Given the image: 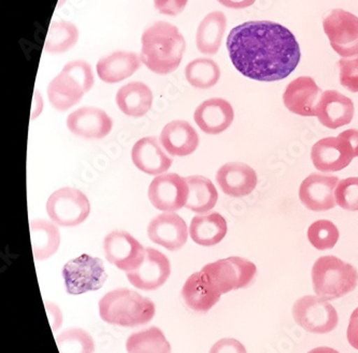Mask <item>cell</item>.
Segmentation results:
<instances>
[{
    "label": "cell",
    "mask_w": 358,
    "mask_h": 353,
    "mask_svg": "<svg viewBox=\"0 0 358 353\" xmlns=\"http://www.w3.org/2000/svg\"><path fill=\"white\" fill-rule=\"evenodd\" d=\"M171 273L169 259L157 249L147 247L143 262L138 269L126 273L128 280L140 290L153 291L165 285Z\"/></svg>",
    "instance_id": "cell-14"
},
{
    "label": "cell",
    "mask_w": 358,
    "mask_h": 353,
    "mask_svg": "<svg viewBox=\"0 0 358 353\" xmlns=\"http://www.w3.org/2000/svg\"><path fill=\"white\" fill-rule=\"evenodd\" d=\"M159 140L170 156H189L199 145L197 131L186 121H173L168 123L164 127Z\"/></svg>",
    "instance_id": "cell-23"
},
{
    "label": "cell",
    "mask_w": 358,
    "mask_h": 353,
    "mask_svg": "<svg viewBox=\"0 0 358 353\" xmlns=\"http://www.w3.org/2000/svg\"><path fill=\"white\" fill-rule=\"evenodd\" d=\"M189 235L200 246H215L223 241L227 234V223L219 213L199 215L192 219Z\"/></svg>",
    "instance_id": "cell-28"
},
{
    "label": "cell",
    "mask_w": 358,
    "mask_h": 353,
    "mask_svg": "<svg viewBox=\"0 0 358 353\" xmlns=\"http://www.w3.org/2000/svg\"><path fill=\"white\" fill-rule=\"evenodd\" d=\"M209 353H248L241 343L234 338H223L212 346Z\"/></svg>",
    "instance_id": "cell-39"
},
{
    "label": "cell",
    "mask_w": 358,
    "mask_h": 353,
    "mask_svg": "<svg viewBox=\"0 0 358 353\" xmlns=\"http://www.w3.org/2000/svg\"><path fill=\"white\" fill-rule=\"evenodd\" d=\"M79 40V31L75 24L59 21L52 23L45 40V51L63 54L75 47Z\"/></svg>",
    "instance_id": "cell-33"
},
{
    "label": "cell",
    "mask_w": 358,
    "mask_h": 353,
    "mask_svg": "<svg viewBox=\"0 0 358 353\" xmlns=\"http://www.w3.org/2000/svg\"><path fill=\"white\" fill-rule=\"evenodd\" d=\"M322 91L311 77H299L292 81L284 91L286 109L300 117H315V107Z\"/></svg>",
    "instance_id": "cell-20"
},
{
    "label": "cell",
    "mask_w": 358,
    "mask_h": 353,
    "mask_svg": "<svg viewBox=\"0 0 358 353\" xmlns=\"http://www.w3.org/2000/svg\"><path fill=\"white\" fill-rule=\"evenodd\" d=\"M45 305H47V313L49 315L52 329L53 331L57 330L62 324V313L59 312V307L51 303H45Z\"/></svg>",
    "instance_id": "cell-41"
},
{
    "label": "cell",
    "mask_w": 358,
    "mask_h": 353,
    "mask_svg": "<svg viewBox=\"0 0 358 353\" xmlns=\"http://www.w3.org/2000/svg\"><path fill=\"white\" fill-rule=\"evenodd\" d=\"M59 353H95L93 337L87 331L73 328L64 331L56 338Z\"/></svg>",
    "instance_id": "cell-34"
},
{
    "label": "cell",
    "mask_w": 358,
    "mask_h": 353,
    "mask_svg": "<svg viewBox=\"0 0 358 353\" xmlns=\"http://www.w3.org/2000/svg\"><path fill=\"white\" fill-rule=\"evenodd\" d=\"M224 7L229 8V9H245V8L251 7L254 5L256 0H217Z\"/></svg>",
    "instance_id": "cell-42"
},
{
    "label": "cell",
    "mask_w": 358,
    "mask_h": 353,
    "mask_svg": "<svg viewBox=\"0 0 358 353\" xmlns=\"http://www.w3.org/2000/svg\"><path fill=\"white\" fill-rule=\"evenodd\" d=\"M185 179L189 188L186 209L197 214H206L213 209L219 200V193L213 183L207 177L200 175L186 177Z\"/></svg>",
    "instance_id": "cell-30"
},
{
    "label": "cell",
    "mask_w": 358,
    "mask_h": 353,
    "mask_svg": "<svg viewBox=\"0 0 358 353\" xmlns=\"http://www.w3.org/2000/svg\"><path fill=\"white\" fill-rule=\"evenodd\" d=\"M314 292L325 301L343 298L355 290L358 284V272L353 265L335 256L317 259L312 267Z\"/></svg>",
    "instance_id": "cell-5"
},
{
    "label": "cell",
    "mask_w": 358,
    "mask_h": 353,
    "mask_svg": "<svg viewBox=\"0 0 358 353\" xmlns=\"http://www.w3.org/2000/svg\"><path fill=\"white\" fill-rule=\"evenodd\" d=\"M214 288L221 294L247 288L255 279L257 267L248 259L229 257L203 267Z\"/></svg>",
    "instance_id": "cell-6"
},
{
    "label": "cell",
    "mask_w": 358,
    "mask_h": 353,
    "mask_svg": "<svg viewBox=\"0 0 358 353\" xmlns=\"http://www.w3.org/2000/svg\"><path fill=\"white\" fill-rule=\"evenodd\" d=\"M99 315L105 322L124 328L143 326L153 319L155 305L129 289H117L99 301Z\"/></svg>",
    "instance_id": "cell-3"
},
{
    "label": "cell",
    "mask_w": 358,
    "mask_h": 353,
    "mask_svg": "<svg viewBox=\"0 0 358 353\" xmlns=\"http://www.w3.org/2000/svg\"><path fill=\"white\" fill-rule=\"evenodd\" d=\"M185 47V39L177 26L156 22L142 33L140 59L152 73L169 75L179 68Z\"/></svg>",
    "instance_id": "cell-2"
},
{
    "label": "cell",
    "mask_w": 358,
    "mask_h": 353,
    "mask_svg": "<svg viewBox=\"0 0 358 353\" xmlns=\"http://www.w3.org/2000/svg\"><path fill=\"white\" fill-rule=\"evenodd\" d=\"M67 127L77 137L99 140L111 133L113 121L103 110L83 107L70 113Z\"/></svg>",
    "instance_id": "cell-17"
},
{
    "label": "cell",
    "mask_w": 358,
    "mask_h": 353,
    "mask_svg": "<svg viewBox=\"0 0 358 353\" xmlns=\"http://www.w3.org/2000/svg\"><path fill=\"white\" fill-rule=\"evenodd\" d=\"M93 70L84 61H73L64 66L48 87L50 103L57 111H67L82 100L94 87Z\"/></svg>",
    "instance_id": "cell-4"
},
{
    "label": "cell",
    "mask_w": 358,
    "mask_h": 353,
    "mask_svg": "<svg viewBox=\"0 0 358 353\" xmlns=\"http://www.w3.org/2000/svg\"><path fill=\"white\" fill-rule=\"evenodd\" d=\"M103 250L107 260L126 273L138 269L145 257V247L123 230L112 231L105 237Z\"/></svg>",
    "instance_id": "cell-12"
},
{
    "label": "cell",
    "mask_w": 358,
    "mask_h": 353,
    "mask_svg": "<svg viewBox=\"0 0 358 353\" xmlns=\"http://www.w3.org/2000/svg\"><path fill=\"white\" fill-rule=\"evenodd\" d=\"M149 200L162 211H177L189 200V188L184 177L176 173L157 175L150 183Z\"/></svg>",
    "instance_id": "cell-13"
},
{
    "label": "cell",
    "mask_w": 358,
    "mask_h": 353,
    "mask_svg": "<svg viewBox=\"0 0 358 353\" xmlns=\"http://www.w3.org/2000/svg\"><path fill=\"white\" fill-rule=\"evenodd\" d=\"M347 335L349 344L358 350V307L352 313Z\"/></svg>",
    "instance_id": "cell-40"
},
{
    "label": "cell",
    "mask_w": 358,
    "mask_h": 353,
    "mask_svg": "<svg viewBox=\"0 0 358 353\" xmlns=\"http://www.w3.org/2000/svg\"><path fill=\"white\" fill-rule=\"evenodd\" d=\"M189 0H154L155 9L164 15L176 17L183 12Z\"/></svg>",
    "instance_id": "cell-38"
},
{
    "label": "cell",
    "mask_w": 358,
    "mask_h": 353,
    "mask_svg": "<svg viewBox=\"0 0 358 353\" xmlns=\"http://www.w3.org/2000/svg\"><path fill=\"white\" fill-rule=\"evenodd\" d=\"M31 237L36 260H47L59 250L61 233L55 223L45 219L31 221Z\"/></svg>",
    "instance_id": "cell-29"
},
{
    "label": "cell",
    "mask_w": 358,
    "mask_h": 353,
    "mask_svg": "<svg viewBox=\"0 0 358 353\" xmlns=\"http://www.w3.org/2000/svg\"><path fill=\"white\" fill-rule=\"evenodd\" d=\"M127 353H171V346L162 330L156 326L128 337Z\"/></svg>",
    "instance_id": "cell-31"
},
{
    "label": "cell",
    "mask_w": 358,
    "mask_h": 353,
    "mask_svg": "<svg viewBox=\"0 0 358 353\" xmlns=\"http://www.w3.org/2000/svg\"><path fill=\"white\" fill-rule=\"evenodd\" d=\"M185 77L195 89H209L220 81L221 69L213 59H194L186 66Z\"/></svg>",
    "instance_id": "cell-32"
},
{
    "label": "cell",
    "mask_w": 358,
    "mask_h": 353,
    "mask_svg": "<svg viewBox=\"0 0 358 353\" xmlns=\"http://www.w3.org/2000/svg\"><path fill=\"white\" fill-rule=\"evenodd\" d=\"M308 353H340L335 349L329 348V347H319V348L313 349Z\"/></svg>",
    "instance_id": "cell-43"
},
{
    "label": "cell",
    "mask_w": 358,
    "mask_h": 353,
    "mask_svg": "<svg viewBox=\"0 0 358 353\" xmlns=\"http://www.w3.org/2000/svg\"><path fill=\"white\" fill-rule=\"evenodd\" d=\"M336 203L345 211H358V177L341 179L335 191Z\"/></svg>",
    "instance_id": "cell-36"
},
{
    "label": "cell",
    "mask_w": 358,
    "mask_h": 353,
    "mask_svg": "<svg viewBox=\"0 0 358 353\" xmlns=\"http://www.w3.org/2000/svg\"><path fill=\"white\" fill-rule=\"evenodd\" d=\"M227 27V19L222 11H212L200 22L196 33V45L200 53L215 55L221 47Z\"/></svg>",
    "instance_id": "cell-27"
},
{
    "label": "cell",
    "mask_w": 358,
    "mask_h": 353,
    "mask_svg": "<svg viewBox=\"0 0 358 353\" xmlns=\"http://www.w3.org/2000/svg\"><path fill=\"white\" fill-rule=\"evenodd\" d=\"M63 277L66 290L73 295L99 290L108 279L103 260L87 253L68 261L63 269Z\"/></svg>",
    "instance_id": "cell-7"
},
{
    "label": "cell",
    "mask_w": 358,
    "mask_h": 353,
    "mask_svg": "<svg viewBox=\"0 0 358 353\" xmlns=\"http://www.w3.org/2000/svg\"><path fill=\"white\" fill-rule=\"evenodd\" d=\"M47 213L54 223L69 228L87 220L91 213V203L79 189L64 187L50 195Z\"/></svg>",
    "instance_id": "cell-8"
},
{
    "label": "cell",
    "mask_w": 358,
    "mask_h": 353,
    "mask_svg": "<svg viewBox=\"0 0 358 353\" xmlns=\"http://www.w3.org/2000/svg\"><path fill=\"white\" fill-rule=\"evenodd\" d=\"M293 317L298 326L314 334H326L337 328L339 322L337 310L331 303L313 295L296 301Z\"/></svg>",
    "instance_id": "cell-10"
},
{
    "label": "cell",
    "mask_w": 358,
    "mask_h": 353,
    "mask_svg": "<svg viewBox=\"0 0 358 353\" xmlns=\"http://www.w3.org/2000/svg\"><path fill=\"white\" fill-rule=\"evenodd\" d=\"M235 112L231 103L223 98H211L200 103L196 109L194 119L207 135H220L231 127Z\"/></svg>",
    "instance_id": "cell-21"
},
{
    "label": "cell",
    "mask_w": 358,
    "mask_h": 353,
    "mask_svg": "<svg viewBox=\"0 0 358 353\" xmlns=\"http://www.w3.org/2000/svg\"><path fill=\"white\" fill-rule=\"evenodd\" d=\"M340 233L335 223L331 220L314 221L308 229V239L317 250H328L334 248L339 239Z\"/></svg>",
    "instance_id": "cell-35"
},
{
    "label": "cell",
    "mask_w": 358,
    "mask_h": 353,
    "mask_svg": "<svg viewBox=\"0 0 358 353\" xmlns=\"http://www.w3.org/2000/svg\"><path fill=\"white\" fill-rule=\"evenodd\" d=\"M182 299L195 312L207 313L219 302L221 293L214 288L207 275L200 271L194 273L182 288Z\"/></svg>",
    "instance_id": "cell-24"
},
{
    "label": "cell",
    "mask_w": 358,
    "mask_h": 353,
    "mask_svg": "<svg viewBox=\"0 0 358 353\" xmlns=\"http://www.w3.org/2000/svg\"><path fill=\"white\" fill-rule=\"evenodd\" d=\"M337 66L342 87L351 93H358V57L340 59Z\"/></svg>",
    "instance_id": "cell-37"
},
{
    "label": "cell",
    "mask_w": 358,
    "mask_h": 353,
    "mask_svg": "<svg viewBox=\"0 0 358 353\" xmlns=\"http://www.w3.org/2000/svg\"><path fill=\"white\" fill-rule=\"evenodd\" d=\"M141 65L139 55L133 52L117 51L103 57L96 65L101 81L115 84L131 77Z\"/></svg>",
    "instance_id": "cell-25"
},
{
    "label": "cell",
    "mask_w": 358,
    "mask_h": 353,
    "mask_svg": "<svg viewBox=\"0 0 358 353\" xmlns=\"http://www.w3.org/2000/svg\"><path fill=\"white\" fill-rule=\"evenodd\" d=\"M355 157H358L357 153L342 133L336 137L320 140L311 149L312 163L323 173L343 170Z\"/></svg>",
    "instance_id": "cell-11"
},
{
    "label": "cell",
    "mask_w": 358,
    "mask_h": 353,
    "mask_svg": "<svg viewBox=\"0 0 358 353\" xmlns=\"http://www.w3.org/2000/svg\"><path fill=\"white\" fill-rule=\"evenodd\" d=\"M339 181L334 175L312 173L300 185V201L310 211H329L337 205L335 191Z\"/></svg>",
    "instance_id": "cell-16"
},
{
    "label": "cell",
    "mask_w": 358,
    "mask_h": 353,
    "mask_svg": "<svg viewBox=\"0 0 358 353\" xmlns=\"http://www.w3.org/2000/svg\"><path fill=\"white\" fill-rule=\"evenodd\" d=\"M227 50L242 75L261 82L286 79L301 59L293 33L271 21L247 22L233 28L228 35Z\"/></svg>",
    "instance_id": "cell-1"
},
{
    "label": "cell",
    "mask_w": 358,
    "mask_h": 353,
    "mask_svg": "<svg viewBox=\"0 0 358 353\" xmlns=\"http://www.w3.org/2000/svg\"><path fill=\"white\" fill-rule=\"evenodd\" d=\"M217 183L225 195L233 197L249 195L257 185V174L243 163H228L217 172Z\"/></svg>",
    "instance_id": "cell-22"
},
{
    "label": "cell",
    "mask_w": 358,
    "mask_h": 353,
    "mask_svg": "<svg viewBox=\"0 0 358 353\" xmlns=\"http://www.w3.org/2000/svg\"><path fill=\"white\" fill-rule=\"evenodd\" d=\"M189 230L185 220L175 211H164L150 221L148 236L170 251L180 250L187 242Z\"/></svg>",
    "instance_id": "cell-15"
},
{
    "label": "cell",
    "mask_w": 358,
    "mask_h": 353,
    "mask_svg": "<svg viewBox=\"0 0 358 353\" xmlns=\"http://www.w3.org/2000/svg\"><path fill=\"white\" fill-rule=\"evenodd\" d=\"M323 28L334 51L343 59L358 55V17L342 9L331 10Z\"/></svg>",
    "instance_id": "cell-9"
},
{
    "label": "cell",
    "mask_w": 358,
    "mask_h": 353,
    "mask_svg": "<svg viewBox=\"0 0 358 353\" xmlns=\"http://www.w3.org/2000/svg\"><path fill=\"white\" fill-rule=\"evenodd\" d=\"M131 160L138 170L156 176L168 171L173 161L162 145L161 140L155 137L137 141L131 149Z\"/></svg>",
    "instance_id": "cell-18"
},
{
    "label": "cell",
    "mask_w": 358,
    "mask_h": 353,
    "mask_svg": "<svg viewBox=\"0 0 358 353\" xmlns=\"http://www.w3.org/2000/svg\"><path fill=\"white\" fill-rule=\"evenodd\" d=\"M314 113L324 127L338 129L351 123L354 117V103L339 91H326L322 93Z\"/></svg>",
    "instance_id": "cell-19"
},
{
    "label": "cell",
    "mask_w": 358,
    "mask_h": 353,
    "mask_svg": "<svg viewBox=\"0 0 358 353\" xmlns=\"http://www.w3.org/2000/svg\"><path fill=\"white\" fill-rule=\"evenodd\" d=\"M117 107L129 117H142L147 114L153 103V93L142 82H131L117 91L115 96Z\"/></svg>",
    "instance_id": "cell-26"
}]
</instances>
